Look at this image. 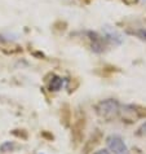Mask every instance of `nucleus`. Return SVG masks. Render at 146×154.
I'll return each instance as SVG.
<instances>
[{"label": "nucleus", "instance_id": "nucleus-3", "mask_svg": "<svg viewBox=\"0 0 146 154\" xmlns=\"http://www.w3.org/2000/svg\"><path fill=\"white\" fill-rule=\"evenodd\" d=\"M62 84H63V79L59 78V76H54L49 84V88L52 89V91H59L62 87Z\"/></svg>", "mask_w": 146, "mask_h": 154}, {"label": "nucleus", "instance_id": "nucleus-7", "mask_svg": "<svg viewBox=\"0 0 146 154\" xmlns=\"http://www.w3.org/2000/svg\"><path fill=\"white\" fill-rule=\"evenodd\" d=\"M126 2H127V0H126ZM135 2H136V0H135Z\"/></svg>", "mask_w": 146, "mask_h": 154}, {"label": "nucleus", "instance_id": "nucleus-1", "mask_svg": "<svg viewBox=\"0 0 146 154\" xmlns=\"http://www.w3.org/2000/svg\"><path fill=\"white\" fill-rule=\"evenodd\" d=\"M119 112V104L115 100H106L98 104L97 113L106 119H111Z\"/></svg>", "mask_w": 146, "mask_h": 154}, {"label": "nucleus", "instance_id": "nucleus-6", "mask_svg": "<svg viewBox=\"0 0 146 154\" xmlns=\"http://www.w3.org/2000/svg\"><path fill=\"white\" fill-rule=\"evenodd\" d=\"M94 154H110V152H107L106 149H101V150H98V152H96Z\"/></svg>", "mask_w": 146, "mask_h": 154}, {"label": "nucleus", "instance_id": "nucleus-2", "mask_svg": "<svg viewBox=\"0 0 146 154\" xmlns=\"http://www.w3.org/2000/svg\"><path fill=\"white\" fill-rule=\"evenodd\" d=\"M106 144H107V148L115 154H126L128 152V148L126 143H124V140L118 135L109 136L106 140Z\"/></svg>", "mask_w": 146, "mask_h": 154}, {"label": "nucleus", "instance_id": "nucleus-5", "mask_svg": "<svg viewBox=\"0 0 146 154\" xmlns=\"http://www.w3.org/2000/svg\"><path fill=\"white\" fill-rule=\"evenodd\" d=\"M138 131H140V134H141V135H145V136H146V122L140 127V130H138Z\"/></svg>", "mask_w": 146, "mask_h": 154}, {"label": "nucleus", "instance_id": "nucleus-4", "mask_svg": "<svg viewBox=\"0 0 146 154\" xmlns=\"http://www.w3.org/2000/svg\"><path fill=\"white\" fill-rule=\"evenodd\" d=\"M14 148H16L14 143H11V141H5L4 144H2V146H0V150H2V152H11V150H13Z\"/></svg>", "mask_w": 146, "mask_h": 154}]
</instances>
